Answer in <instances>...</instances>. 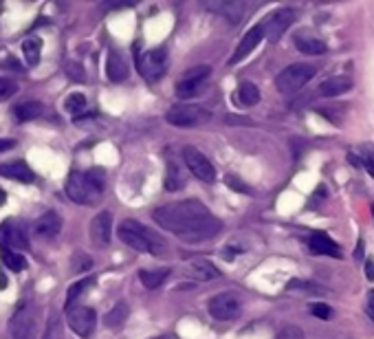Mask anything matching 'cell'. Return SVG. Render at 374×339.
I'll use <instances>...</instances> for the list:
<instances>
[{"label": "cell", "instance_id": "1", "mask_svg": "<svg viewBox=\"0 0 374 339\" xmlns=\"http://www.w3.org/2000/svg\"><path fill=\"white\" fill-rule=\"evenodd\" d=\"M154 223L187 242H201L220 234L223 223L211 216L209 209L196 199L161 205L152 211Z\"/></svg>", "mask_w": 374, "mask_h": 339}, {"label": "cell", "instance_id": "2", "mask_svg": "<svg viewBox=\"0 0 374 339\" xmlns=\"http://www.w3.org/2000/svg\"><path fill=\"white\" fill-rule=\"evenodd\" d=\"M104 192V170L93 168L88 172H70L66 181V194L73 203L93 205Z\"/></svg>", "mask_w": 374, "mask_h": 339}, {"label": "cell", "instance_id": "3", "mask_svg": "<svg viewBox=\"0 0 374 339\" xmlns=\"http://www.w3.org/2000/svg\"><path fill=\"white\" fill-rule=\"evenodd\" d=\"M117 234L121 242H126L132 247L135 252L141 254H152V256H161L163 254V242L158 240L148 227H144L137 221H123L117 229Z\"/></svg>", "mask_w": 374, "mask_h": 339}, {"label": "cell", "instance_id": "4", "mask_svg": "<svg viewBox=\"0 0 374 339\" xmlns=\"http://www.w3.org/2000/svg\"><path fill=\"white\" fill-rule=\"evenodd\" d=\"M315 73L317 70L313 64H291L275 78V88L282 95H293L301 91L315 78Z\"/></svg>", "mask_w": 374, "mask_h": 339}, {"label": "cell", "instance_id": "5", "mask_svg": "<svg viewBox=\"0 0 374 339\" xmlns=\"http://www.w3.org/2000/svg\"><path fill=\"white\" fill-rule=\"evenodd\" d=\"M33 335H35V307L31 300H23L13 317L9 319V339H33Z\"/></svg>", "mask_w": 374, "mask_h": 339}, {"label": "cell", "instance_id": "6", "mask_svg": "<svg viewBox=\"0 0 374 339\" xmlns=\"http://www.w3.org/2000/svg\"><path fill=\"white\" fill-rule=\"evenodd\" d=\"M166 119L176 128H196V126H203V123L209 121V113L203 109V106L179 104V106H172Z\"/></svg>", "mask_w": 374, "mask_h": 339}, {"label": "cell", "instance_id": "7", "mask_svg": "<svg viewBox=\"0 0 374 339\" xmlns=\"http://www.w3.org/2000/svg\"><path fill=\"white\" fill-rule=\"evenodd\" d=\"M137 66L139 73L148 82H156L166 75L168 68V51L166 49H150L146 53H137Z\"/></svg>", "mask_w": 374, "mask_h": 339}, {"label": "cell", "instance_id": "8", "mask_svg": "<svg viewBox=\"0 0 374 339\" xmlns=\"http://www.w3.org/2000/svg\"><path fill=\"white\" fill-rule=\"evenodd\" d=\"M242 313L240 297L234 293H218L209 300V315L218 322H234Z\"/></svg>", "mask_w": 374, "mask_h": 339}, {"label": "cell", "instance_id": "9", "mask_svg": "<svg viewBox=\"0 0 374 339\" xmlns=\"http://www.w3.org/2000/svg\"><path fill=\"white\" fill-rule=\"evenodd\" d=\"M295 9L291 7H284V9H278L273 11L271 16H266V20H262V31H264V38L269 42H278L284 31H287L293 23H295Z\"/></svg>", "mask_w": 374, "mask_h": 339}, {"label": "cell", "instance_id": "10", "mask_svg": "<svg viewBox=\"0 0 374 339\" xmlns=\"http://www.w3.org/2000/svg\"><path fill=\"white\" fill-rule=\"evenodd\" d=\"M183 161L189 168V172L199 178V181H203V183H213V181H216V168H213V164L201 150H196L192 146L183 148Z\"/></svg>", "mask_w": 374, "mask_h": 339}, {"label": "cell", "instance_id": "11", "mask_svg": "<svg viewBox=\"0 0 374 339\" xmlns=\"http://www.w3.org/2000/svg\"><path fill=\"white\" fill-rule=\"evenodd\" d=\"M209 66H196L185 70V75L176 82V97L179 99H192L196 97L205 86V80L209 78Z\"/></svg>", "mask_w": 374, "mask_h": 339}, {"label": "cell", "instance_id": "12", "mask_svg": "<svg viewBox=\"0 0 374 339\" xmlns=\"http://www.w3.org/2000/svg\"><path fill=\"white\" fill-rule=\"evenodd\" d=\"M66 322L80 337H91L97 324V313L91 307H70L66 309Z\"/></svg>", "mask_w": 374, "mask_h": 339}, {"label": "cell", "instance_id": "13", "mask_svg": "<svg viewBox=\"0 0 374 339\" xmlns=\"http://www.w3.org/2000/svg\"><path fill=\"white\" fill-rule=\"evenodd\" d=\"M0 249H11V252L29 249V238L18 221H5L0 225Z\"/></svg>", "mask_w": 374, "mask_h": 339}, {"label": "cell", "instance_id": "14", "mask_svg": "<svg viewBox=\"0 0 374 339\" xmlns=\"http://www.w3.org/2000/svg\"><path fill=\"white\" fill-rule=\"evenodd\" d=\"M111 236H113V214L99 211L91 223V240L97 247H108Z\"/></svg>", "mask_w": 374, "mask_h": 339}, {"label": "cell", "instance_id": "15", "mask_svg": "<svg viewBox=\"0 0 374 339\" xmlns=\"http://www.w3.org/2000/svg\"><path fill=\"white\" fill-rule=\"evenodd\" d=\"M264 38V31H262V25H256V27H251L247 33H244V38L240 40V44H238V49H236V53L231 56V60H229V64H238V62H242L249 53H251L258 44H260V40Z\"/></svg>", "mask_w": 374, "mask_h": 339}, {"label": "cell", "instance_id": "16", "mask_svg": "<svg viewBox=\"0 0 374 339\" xmlns=\"http://www.w3.org/2000/svg\"><path fill=\"white\" fill-rule=\"evenodd\" d=\"M308 249H311V254H319V256H330V258H342V249L339 245H337L330 236L326 234H313L308 238Z\"/></svg>", "mask_w": 374, "mask_h": 339}, {"label": "cell", "instance_id": "17", "mask_svg": "<svg viewBox=\"0 0 374 339\" xmlns=\"http://www.w3.org/2000/svg\"><path fill=\"white\" fill-rule=\"evenodd\" d=\"M128 62L123 60V56L119 51H111L108 58H106V75H108L111 82L119 84L123 80H128Z\"/></svg>", "mask_w": 374, "mask_h": 339}, {"label": "cell", "instance_id": "18", "mask_svg": "<svg viewBox=\"0 0 374 339\" xmlns=\"http://www.w3.org/2000/svg\"><path fill=\"white\" fill-rule=\"evenodd\" d=\"M0 176L11 178V181H20V183H33L35 181V172L25 161L3 164L0 166Z\"/></svg>", "mask_w": 374, "mask_h": 339}, {"label": "cell", "instance_id": "19", "mask_svg": "<svg viewBox=\"0 0 374 339\" xmlns=\"http://www.w3.org/2000/svg\"><path fill=\"white\" fill-rule=\"evenodd\" d=\"M33 229H35V234L42 236V238H53V236L60 234L62 218L58 216L56 211H46V214H42L38 221H35Z\"/></svg>", "mask_w": 374, "mask_h": 339}, {"label": "cell", "instance_id": "20", "mask_svg": "<svg viewBox=\"0 0 374 339\" xmlns=\"http://www.w3.org/2000/svg\"><path fill=\"white\" fill-rule=\"evenodd\" d=\"M293 44L297 47V51L306 53V56H324V53L328 51V47L315 38V35H308V33H297L293 38Z\"/></svg>", "mask_w": 374, "mask_h": 339}, {"label": "cell", "instance_id": "21", "mask_svg": "<svg viewBox=\"0 0 374 339\" xmlns=\"http://www.w3.org/2000/svg\"><path fill=\"white\" fill-rule=\"evenodd\" d=\"M352 88V80L346 75H337V78H328L326 82H322L319 86V95L322 97H339L344 93H348Z\"/></svg>", "mask_w": 374, "mask_h": 339}, {"label": "cell", "instance_id": "22", "mask_svg": "<svg viewBox=\"0 0 374 339\" xmlns=\"http://www.w3.org/2000/svg\"><path fill=\"white\" fill-rule=\"evenodd\" d=\"M209 9H213V11H218V13H223L229 23H240L242 20V16H244V11H247V5L244 3H236V0H227V3H213V5H209Z\"/></svg>", "mask_w": 374, "mask_h": 339}, {"label": "cell", "instance_id": "23", "mask_svg": "<svg viewBox=\"0 0 374 339\" xmlns=\"http://www.w3.org/2000/svg\"><path fill=\"white\" fill-rule=\"evenodd\" d=\"M44 113V106L40 101H23L13 109V115L18 121H33Z\"/></svg>", "mask_w": 374, "mask_h": 339}, {"label": "cell", "instance_id": "24", "mask_svg": "<svg viewBox=\"0 0 374 339\" xmlns=\"http://www.w3.org/2000/svg\"><path fill=\"white\" fill-rule=\"evenodd\" d=\"M168 276H170V269H154V271L141 269L139 271V280L146 289H158L168 280Z\"/></svg>", "mask_w": 374, "mask_h": 339}, {"label": "cell", "instance_id": "25", "mask_svg": "<svg viewBox=\"0 0 374 339\" xmlns=\"http://www.w3.org/2000/svg\"><path fill=\"white\" fill-rule=\"evenodd\" d=\"M128 313H130V309H128L126 302H117V304H115L108 313H106L104 324L108 326V328H117V326H121L123 322H126Z\"/></svg>", "mask_w": 374, "mask_h": 339}, {"label": "cell", "instance_id": "26", "mask_svg": "<svg viewBox=\"0 0 374 339\" xmlns=\"http://www.w3.org/2000/svg\"><path fill=\"white\" fill-rule=\"evenodd\" d=\"M0 258H3V264L13 273H20L27 269V258L18 252H11V249H0Z\"/></svg>", "mask_w": 374, "mask_h": 339}, {"label": "cell", "instance_id": "27", "mask_svg": "<svg viewBox=\"0 0 374 339\" xmlns=\"http://www.w3.org/2000/svg\"><path fill=\"white\" fill-rule=\"evenodd\" d=\"M350 164L354 166H366V170L374 176V148L366 146L357 152H350Z\"/></svg>", "mask_w": 374, "mask_h": 339}, {"label": "cell", "instance_id": "28", "mask_svg": "<svg viewBox=\"0 0 374 339\" xmlns=\"http://www.w3.org/2000/svg\"><path fill=\"white\" fill-rule=\"evenodd\" d=\"M40 51H42V42L40 38H27L23 42V56L27 60L29 66H35L40 62Z\"/></svg>", "mask_w": 374, "mask_h": 339}, {"label": "cell", "instance_id": "29", "mask_svg": "<svg viewBox=\"0 0 374 339\" xmlns=\"http://www.w3.org/2000/svg\"><path fill=\"white\" fill-rule=\"evenodd\" d=\"M238 101L242 106H256L260 101V91H258V86L251 84V82H242L238 86Z\"/></svg>", "mask_w": 374, "mask_h": 339}, {"label": "cell", "instance_id": "30", "mask_svg": "<svg viewBox=\"0 0 374 339\" xmlns=\"http://www.w3.org/2000/svg\"><path fill=\"white\" fill-rule=\"evenodd\" d=\"M95 284V278H84V280H80V282H75L73 287L68 289V293H66V309H70V307H75V302H77V297L80 295H84L88 289H91Z\"/></svg>", "mask_w": 374, "mask_h": 339}, {"label": "cell", "instance_id": "31", "mask_svg": "<svg viewBox=\"0 0 374 339\" xmlns=\"http://www.w3.org/2000/svg\"><path fill=\"white\" fill-rule=\"evenodd\" d=\"M192 271H194V276L199 278V280L220 278V271H218L211 262H207V260H194V262H192Z\"/></svg>", "mask_w": 374, "mask_h": 339}, {"label": "cell", "instance_id": "32", "mask_svg": "<svg viewBox=\"0 0 374 339\" xmlns=\"http://www.w3.org/2000/svg\"><path fill=\"white\" fill-rule=\"evenodd\" d=\"M64 109L73 115V117H77V115H82L84 111H86V97L82 95V93H73V95H68L66 97V101H64Z\"/></svg>", "mask_w": 374, "mask_h": 339}, {"label": "cell", "instance_id": "33", "mask_svg": "<svg viewBox=\"0 0 374 339\" xmlns=\"http://www.w3.org/2000/svg\"><path fill=\"white\" fill-rule=\"evenodd\" d=\"M42 339H62V319L58 317V313H51Z\"/></svg>", "mask_w": 374, "mask_h": 339}, {"label": "cell", "instance_id": "34", "mask_svg": "<svg viewBox=\"0 0 374 339\" xmlns=\"http://www.w3.org/2000/svg\"><path fill=\"white\" fill-rule=\"evenodd\" d=\"M166 187H168V190H179V187H183L181 170L176 168L172 161H170V166H168V178H166Z\"/></svg>", "mask_w": 374, "mask_h": 339}, {"label": "cell", "instance_id": "35", "mask_svg": "<svg viewBox=\"0 0 374 339\" xmlns=\"http://www.w3.org/2000/svg\"><path fill=\"white\" fill-rule=\"evenodd\" d=\"M275 339H306V335H304V331H301L299 326L289 324V326H282L278 331Z\"/></svg>", "mask_w": 374, "mask_h": 339}, {"label": "cell", "instance_id": "36", "mask_svg": "<svg viewBox=\"0 0 374 339\" xmlns=\"http://www.w3.org/2000/svg\"><path fill=\"white\" fill-rule=\"evenodd\" d=\"M311 313L315 315V317H319V319H332V309L328 307V304H322V302H315V304H311Z\"/></svg>", "mask_w": 374, "mask_h": 339}, {"label": "cell", "instance_id": "37", "mask_svg": "<svg viewBox=\"0 0 374 339\" xmlns=\"http://www.w3.org/2000/svg\"><path fill=\"white\" fill-rule=\"evenodd\" d=\"M18 91V84L7 80V78H0V99H7Z\"/></svg>", "mask_w": 374, "mask_h": 339}, {"label": "cell", "instance_id": "38", "mask_svg": "<svg viewBox=\"0 0 374 339\" xmlns=\"http://www.w3.org/2000/svg\"><path fill=\"white\" fill-rule=\"evenodd\" d=\"M225 181H227V185H229V187H234V190H238V192H242V194H249V185H244L238 176H234V174H227Z\"/></svg>", "mask_w": 374, "mask_h": 339}, {"label": "cell", "instance_id": "39", "mask_svg": "<svg viewBox=\"0 0 374 339\" xmlns=\"http://www.w3.org/2000/svg\"><path fill=\"white\" fill-rule=\"evenodd\" d=\"M366 313L370 319H374V291L368 293V300H366Z\"/></svg>", "mask_w": 374, "mask_h": 339}, {"label": "cell", "instance_id": "40", "mask_svg": "<svg viewBox=\"0 0 374 339\" xmlns=\"http://www.w3.org/2000/svg\"><path fill=\"white\" fill-rule=\"evenodd\" d=\"M13 146H15L13 139H0V152H5V150H9V148H13Z\"/></svg>", "mask_w": 374, "mask_h": 339}, {"label": "cell", "instance_id": "41", "mask_svg": "<svg viewBox=\"0 0 374 339\" xmlns=\"http://www.w3.org/2000/svg\"><path fill=\"white\" fill-rule=\"evenodd\" d=\"M366 276H368V280H374V258H370L366 262Z\"/></svg>", "mask_w": 374, "mask_h": 339}, {"label": "cell", "instance_id": "42", "mask_svg": "<svg viewBox=\"0 0 374 339\" xmlns=\"http://www.w3.org/2000/svg\"><path fill=\"white\" fill-rule=\"evenodd\" d=\"M357 258H361L363 256V240H359V247H357V254H354Z\"/></svg>", "mask_w": 374, "mask_h": 339}, {"label": "cell", "instance_id": "43", "mask_svg": "<svg viewBox=\"0 0 374 339\" xmlns=\"http://www.w3.org/2000/svg\"><path fill=\"white\" fill-rule=\"evenodd\" d=\"M154 339H179L176 335H161V337H154Z\"/></svg>", "mask_w": 374, "mask_h": 339}, {"label": "cell", "instance_id": "44", "mask_svg": "<svg viewBox=\"0 0 374 339\" xmlns=\"http://www.w3.org/2000/svg\"><path fill=\"white\" fill-rule=\"evenodd\" d=\"M5 199H7V196H5V192H3V190H0V205H3V203H5Z\"/></svg>", "mask_w": 374, "mask_h": 339}, {"label": "cell", "instance_id": "45", "mask_svg": "<svg viewBox=\"0 0 374 339\" xmlns=\"http://www.w3.org/2000/svg\"><path fill=\"white\" fill-rule=\"evenodd\" d=\"M372 214H374V205H372Z\"/></svg>", "mask_w": 374, "mask_h": 339}]
</instances>
